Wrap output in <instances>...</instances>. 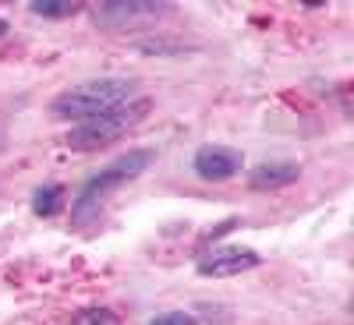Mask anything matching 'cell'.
Segmentation results:
<instances>
[{
  "instance_id": "cell-1",
  "label": "cell",
  "mask_w": 354,
  "mask_h": 325,
  "mask_svg": "<svg viewBox=\"0 0 354 325\" xmlns=\"http://www.w3.org/2000/svg\"><path fill=\"white\" fill-rule=\"evenodd\" d=\"M156 159V149H128L124 156H117L113 163H106L100 173H93L85 181V188L78 191L75 205H71V223L75 226H88L96 216H100V205L110 191L124 188L128 181H135V177H142L145 170L153 166Z\"/></svg>"
},
{
  "instance_id": "cell-2",
  "label": "cell",
  "mask_w": 354,
  "mask_h": 325,
  "mask_svg": "<svg viewBox=\"0 0 354 325\" xmlns=\"http://www.w3.org/2000/svg\"><path fill=\"white\" fill-rule=\"evenodd\" d=\"M135 78H93V81H82L68 92H61L53 99V117L61 121H93V117H103L117 106H124L135 99Z\"/></svg>"
},
{
  "instance_id": "cell-3",
  "label": "cell",
  "mask_w": 354,
  "mask_h": 325,
  "mask_svg": "<svg viewBox=\"0 0 354 325\" xmlns=\"http://www.w3.org/2000/svg\"><path fill=\"white\" fill-rule=\"evenodd\" d=\"M153 103L149 99H131L124 106H117L103 117H93V121H82L68 131V149L71 152H96L106 149V145L121 141L128 131H135L145 117H149Z\"/></svg>"
},
{
  "instance_id": "cell-4",
  "label": "cell",
  "mask_w": 354,
  "mask_h": 325,
  "mask_svg": "<svg viewBox=\"0 0 354 325\" xmlns=\"http://www.w3.org/2000/svg\"><path fill=\"white\" fill-rule=\"evenodd\" d=\"M259 262L262 258L252 248H216V251H205L195 269L205 279H230V276H241V273L259 269Z\"/></svg>"
},
{
  "instance_id": "cell-5",
  "label": "cell",
  "mask_w": 354,
  "mask_h": 325,
  "mask_svg": "<svg viewBox=\"0 0 354 325\" xmlns=\"http://www.w3.org/2000/svg\"><path fill=\"white\" fill-rule=\"evenodd\" d=\"M167 11L170 4H156V0H106V4H96V21L106 28H128L138 21H153Z\"/></svg>"
},
{
  "instance_id": "cell-6",
  "label": "cell",
  "mask_w": 354,
  "mask_h": 325,
  "mask_svg": "<svg viewBox=\"0 0 354 325\" xmlns=\"http://www.w3.org/2000/svg\"><path fill=\"white\" fill-rule=\"evenodd\" d=\"M195 173L202 177V181H230L234 173H241L245 166V156L238 149H230V145H202V149L195 152L192 159Z\"/></svg>"
},
{
  "instance_id": "cell-7",
  "label": "cell",
  "mask_w": 354,
  "mask_h": 325,
  "mask_svg": "<svg viewBox=\"0 0 354 325\" xmlns=\"http://www.w3.org/2000/svg\"><path fill=\"white\" fill-rule=\"evenodd\" d=\"M301 177V166L298 163H259L252 173H248V184L255 191H277V188H287Z\"/></svg>"
},
{
  "instance_id": "cell-8",
  "label": "cell",
  "mask_w": 354,
  "mask_h": 325,
  "mask_svg": "<svg viewBox=\"0 0 354 325\" xmlns=\"http://www.w3.org/2000/svg\"><path fill=\"white\" fill-rule=\"evenodd\" d=\"M64 184H43V188H36V195H32V213L36 216H57L61 213V205H64Z\"/></svg>"
},
{
  "instance_id": "cell-9",
  "label": "cell",
  "mask_w": 354,
  "mask_h": 325,
  "mask_svg": "<svg viewBox=\"0 0 354 325\" xmlns=\"http://www.w3.org/2000/svg\"><path fill=\"white\" fill-rule=\"evenodd\" d=\"M28 11L36 18H75L82 11V4L78 0H32Z\"/></svg>"
},
{
  "instance_id": "cell-10",
  "label": "cell",
  "mask_w": 354,
  "mask_h": 325,
  "mask_svg": "<svg viewBox=\"0 0 354 325\" xmlns=\"http://www.w3.org/2000/svg\"><path fill=\"white\" fill-rule=\"evenodd\" d=\"M75 325H121L110 308H88V311H78L75 315Z\"/></svg>"
},
{
  "instance_id": "cell-11",
  "label": "cell",
  "mask_w": 354,
  "mask_h": 325,
  "mask_svg": "<svg viewBox=\"0 0 354 325\" xmlns=\"http://www.w3.org/2000/svg\"><path fill=\"white\" fill-rule=\"evenodd\" d=\"M149 325H198V318L188 315V311H163V315H156Z\"/></svg>"
},
{
  "instance_id": "cell-12",
  "label": "cell",
  "mask_w": 354,
  "mask_h": 325,
  "mask_svg": "<svg viewBox=\"0 0 354 325\" xmlns=\"http://www.w3.org/2000/svg\"><path fill=\"white\" fill-rule=\"evenodd\" d=\"M4 32H8V21H4V18H0V36H4Z\"/></svg>"
},
{
  "instance_id": "cell-13",
  "label": "cell",
  "mask_w": 354,
  "mask_h": 325,
  "mask_svg": "<svg viewBox=\"0 0 354 325\" xmlns=\"http://www.w3.org/2000/svg\"><path fill=\"white\" fill-rule=\"evenodd\" d=\"M0 149H4V131H0Z\"/></svg>"
}]
</instances>
